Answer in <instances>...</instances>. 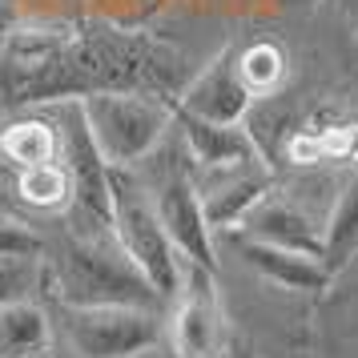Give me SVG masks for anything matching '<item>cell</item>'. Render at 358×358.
Wrapping results in <instances>:
<instances>
[{
  "mask_svg": "<svg viewBox=\"0 0 358 358\" xmlns=\"http://www.w3.org/2000/svg\"><path fill=\"white\" fill-rule=\"evenodd\" d=\"M250 229H254L258 242L278 245V250H294V254H306V258L326 254V242L310 229L306 217L294 210H262L258 217H250Z\"/></svg>",
  "mask_w": 358,
  "mask_h": 358,
  "instance_id": "7",
  "label": "cell"
},
{
  "mask_svg": "<svg viewBox=\"0 0 358 358\" xmlns=\"http://www.w3.org/2000/svg\"><path fill=\"white\" fill-rule=\"evenodd\" d=\"M245 262L250 266H258L262 274L278 282V286H286V290H318L326 282V274L306 258V254H294V250H278V245H245Z\"/></svg>",
  "mask_w": 358,
  "mask_h": 358,
  "instance_id": "6",
  "label": "cell"
},
{
  "mask_svg": "<svg viewBox=\"0 0 358 358\" xmlns=\"http://www.w3.org/2000/svg\"><path fill=\"white\" fill-rule=\"evenodd\" d=\"M20 194L33 206H57V201H65L69 181L57 165H29L24 178H20Z\"/></svg>",
  "mask_w": 358,
  "mask_h": 358,
  "instance_id": "10",
  "label": "cell"
},
{
  "mask_svg": "<svg viewBox=\"0 0 358 358\" xmlns=\"http://www.w3.org/2000/svg\"><path fill=\"white\" fill-rule=\"evenodd\" d=\"M217 306H213V290L210 282L201 278V286H194L189 302L178 310L173 318V342H178L181 358H210L217 350Z\"/></svg>",
  "mask_w": 358,
  "mask_h": 358,
  "instance_id": "4",
  "label": "cell"
},
{
  "mask_svg": "<svg viewBox=\"0 0 358 358\" xmlns=\"http://www.w3.org/2000/svg\"><path fill=\"white\" fill-rule=\"evenodd\" d=\"M358 242V185L346 189V197L338 201V213L330 222V234H326V258L342 262Z\"/></svg>",
  "mask_w": 358,
  "mask_h": 358,
  "instance_id": "9",
  "label": "cell"
},
{
  "mask_svg": "<svg viewBox=\"0 0 358 358\" xmlns=\"http://www.w3.org/2000/svg\"><path fill=\"white\" fill-rule=\"evenodd\" d=\"M157 213H162V226L169 229V238L197 258L201 266H210V245H206V226H201V213H197L194 197L185 185H169L157 201Z\"/></svg>",
  "mask_w": 358,
  "mask_h": 358,
  "instance_id": "5",
  "label": "cell"
},
{
  "mask_svg": "<svg viewBox=\"0 0 358 358\" xmlns=\"http://www.w3.org/2000/svg\"><path fill=\"white\" fill-rule=\"evenodd\" d=\"M242 73H245V81L254 85V89H270V85L282 77V52L270 49V45L250 49L245 61H242Z\"/></svg>",
  "mask_w": 358,
  "mask_h": 358,
  "instance_id": "12",
  "label": "cell"
},
{
  "mask_svg": "<svg viewBox=\"0 0 358 358\" xmlns=\"http://www.w3.org/2000/svg\"><path fill=\"white\" fill-rule=\"evenodd\" d=\"M4 153L20 165H49L52 153H57V141H52V133L45 125H17V129L4 133Z\"/></svg>",
  "mask_w": 358,
  "mask_h": 358,
  "instance_id": "8",
  "label": "cell"
},
{
  "mask_svg": "<svg viewBox=\"0 0 358 358\" xmlns=\"http://www.w3.org/2000/svg\"><path fill=\"white\" fill-rule=\"evenodd\" d=\"M117 238H121L125 258H133V266L149 278V286L162 298L178 290V262L169 250V229L162 226V213L149 210L133 189L117 194Z\"/></svg>",
  "mask_w": 358,
  "mask_h": 358,
  "instance_id": "2",
  "label": "cell"
},
{
  "mask_svg": "<svg viewBox=\"0 0 358 358\" xmlns=\"http://www.w3.org/2000/svg\"><path fill=\"white\" fill-rule=\"evenodd\" d=\"M0 338L8 342V346H36V342L45 338V318L29 306H8L4 310V318H0Z\"/></svg>",
  "mask_w": 358,
  "mask_h": 358,
  "instance_id": "11",
  "label": "cell"
},
{
  "mask_svg": "<svg viewBox=\"0 0 358 358\" xmlns=\"http://www.w3.org/2000/svg\"><path fill=\"white\" fill-rule=\"evenodd\" d=\"M65 298L77 306H145L157 290H145V282L129 274L121 262L93 250H73L65 258Z\"/></svg>",
  "mask_w": 358,
  "mask_h": 358,
  "instance_id": "3",
  "label": "cell"
},
{
  "mask_svg": "<svg viewBox=\"0 0 358 358\" xmlns=\"http://www.w3.org/2000/svg\"><path fill=\"white\" fill-rule=\"evenodd\" d=\"M33 286V258H0V306H13Z\"/></svg>",
  "mask_w": 358,
  "mask_h": 358,
  "instance_id": "13",
  "label": "cell"
},
{
  "mask_svg": "<svg viewBox=\"0 0 358 358\" xmlns=\"http://www.w3.org/2000/svg\"><path fill=\"white\" fill-rule=\"evenodd\" d=\"M69 338L85 358H133L157 342V322L141 306H77Z\"/></svg>",
  "mask_w": 358,
  "mask_h": 358,
  "instance_id": "1",
  "label": "cell"
}]
</instances>
